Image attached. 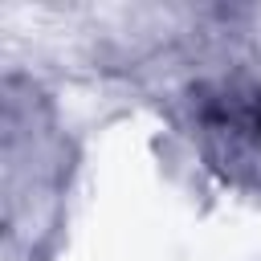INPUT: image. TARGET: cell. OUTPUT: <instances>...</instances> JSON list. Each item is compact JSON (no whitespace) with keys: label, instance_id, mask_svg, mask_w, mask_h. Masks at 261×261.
<instances>
[]
</instances>
